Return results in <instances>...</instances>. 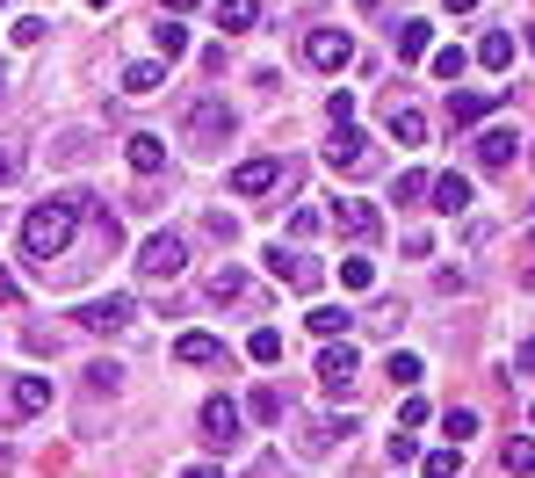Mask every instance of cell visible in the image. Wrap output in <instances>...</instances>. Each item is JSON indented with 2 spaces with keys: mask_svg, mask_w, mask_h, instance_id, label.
Wrapping results in <instances>:
<instances>
[{
  "mask_svg": "<svg viewBox=\"0 0 535 478\" xmlns=\"http://www.w3.org/2000/svg\"><path fill=\"white\" fill-rule=\"evenodd\" d=\"M0 8H8V0H0Z\"/></svg>",
  "mask_w": 535,
  "mask_h": 478,
  "instance_id": "obj_52",
  "label": "cell"
},
{
  "mask_svg": "<svg viewBox=\"0 0 535 478\" xmlns=\"http://www.w3.org/2000/svg\"><path fill=\"white\" fill-rule=\"evenodd\" d=\"M246 413H254L261 428H275V421H282V392H275V384H261V392L246 399Z\"/></svg>",
  "mask_w": 535,
  "mask_h": 478,
  "instance_id": "obj_27",
  "label": "cell"
},
{
  "mask_svg": "<svg viewBox=\"0 0 535 478\" xmlns=\"http://www.w3.org/2000/svg\"><path fill=\"white\" fill-rule=\"evenodd\" d=\"M80 326H87V334H116V326H131V297H123V290L94 297V305H80Z\"/></svg>",
  "mask_w": 535,
  "mask_h": 478,
  "instance_id": "obj_10",
  "label": "cell"
},
{
  "mask_svg": "<svg viewBox=\"0 0 535 478\" xmlns=\"http://www.w3.org/2000/svg\"><path fill=\"white\" fill-rule=\"evenodd\" d=\"M210 297H217V305H232V297H246V276H239L232 261H225V268L210 276Z\"/></svg>",
  "mask_w": 535,
  "mask_h": 478,
  "instance_id": "obj_29",
  "label": "cell"
},
{
  "mask_svg": "<svg viewBox=\"0 0 535 478\" xmlns=\"http://www.w3.org/2000/svg\"><path fill=\"white\" fill-rule=\"evenodd\" d=\"M427 196H434V211H442V218H463L470 211V182H463V174H434Z\"/></svg>",
  "mask_w": 535,
  "mask_h": 478,
  "instance_id": "obj_12",
  "label": "cell"
},
{
  "mask_svg": "<svg viewBox=\"0 0 535 478\" xmlns=\"http://www.w3.org/2000/svg\"><path fill=\"white\" fill-rule=\"evenodd\" d=\"M282 182V160H246V167H232V189L239 196H268Z\"/></svg>",
  "mask_w": 535,
  "mask_h": 478,
  "instance_id": "obj_14",
  "label": "cell"
},
{
  "mask_svg": "<svg viewBox=\"0 0 535 478\" xmlns=\"http://www.w3.org/2000/svg\"><path fill=\"white\" fill-rule=\"evenodd\" d=\"M456 464H463V450H434L427 457V478H456Z\"/></svg>",
  "mask_w": 535,
  "mask_h": 478,
  "instance_id": "obj_35",
  "label": "cell"
},
{
  "mask_svg": "<svg viewBox=\"0 0 535 478\" xmlns=\"http://www.w3.org/2000/svg\"><path fill=\"white\" fill-rule=\"evenodd\" d=\"M203 225H210V239H225V247H232V239H239V225H232V218H225V211H210V218H203Z\"/></svg>",
  "mask_w": 535,
  "mask_h": 478,
  "instance_id": "obj_40",
  "label": "cell"
},
{
  "mask_svg": "<svg viewBox=\"0 0 535 478\" xmlns=\"http://www.w3.org/2000/svg\"><path fill=\"white\" fill-rule=\"evenodd\" d=\"M499 471H507V478H535V442H507V450H499Z\"/></svg>",
  "mask_w": 535,
  "mask_h": 478,
  "instance_id": "obj_26",
  "label": "cell"
},
{
  "mask_svg": "<svg viewBox=\"0 0 535 478\" xmlns=\"http://www.w3.org/2000/svg\"><path fill=\"white\" fill-rule=\"evenodd\" d=\"M51 406V377H8L0 384V428H15L29 421V413H44Z\"/></svg>",
  "mask_w": 535,
  "mask_h": 478,
  "instance_id": "obj_3",
  "label": "cell"
},
{
  "mask_svg": "<svg viewBox=\"0 0 535 478\" xmlns=\"http://www.w3.org/2000/svg\"><path fill=\"white\" fill-rule=\"evenodd\" d=\"M528 51H535V29H528Z\"/></svg>",
  "mask_w": 535,
  "mask_h": 478,
  "instance_id": "obj_49",
  "label": "cell"
},
{
  "mask_svg": "<svg viewBox=\"0 0 535 478\" xmlns=\"http://www.w3.org/2000/svg\"><path fill=\"white\" fill-rule=\"evenodd\" d=\"M528 160H535V138H528Z\"/></svg>",
  "mask_w": 535,
  "mask_h": 478,
  "instance_id": "obj_50",
  "label": "cell"
},
{
  "mask_svg": "<svg viewBox=\"0 0 535 478\" xmlns=\"http://www.w3.org/2000/svg\"><path fill=\"white\" fill-rule=\"evenodd\" d=\"M442 8H449V15H470V8H478V0H442Z\"/></svg>",
  "mask_w": 535,
  "mask_h": 478,
  "instance_id": "obj_44",
  "label": "cell"
},
{
  "mask_svg": "<svg viewBox=\"0 0 535 478\" xmlns=\"http://www.w3.org/2000/svg\"><path fill=\"white\" fill-rule=\"evenodd\" d=\"M116 377H123L116 363H94V370H87V384H94V392H116Z\"/></svg>",
  "mask_w": 535,
  "mask_h": 478,
  "instance_id": "obj_39",
  "label": "cell"
},
{
  "mask_svg": "<svg viewBox=\"0 0 535 478\" xmlns=\"http://www.w3.org/2000/svg\"><path fill=\"white\" fill-rule=\"evenodd\" d=\"M391 138H398V145H420V138H427V116H420L413 102H398V95H391Z\"/></svg>",
  "mask_w": 535,
  "mask_h": 478,
  "instance_id": "obj_18",
  "label": "cell"
},
{
  "mask_svg": "<svg viewBox=\"0 0 535 478\" xmlns=\"http://www.w3.org/2000/svg\"><path fill=\"white\" fill-rule=\"evenodd\" d=\"M131 167H138V174H160V167H167V145L152 138V131H138V138H131Z\"/></svg>",
  "mask_w": 535,
  "mask_h": 478,
  "instance_id": "obj_24",
  "label": "cell"
},
{
  "mask_svg": "<svg viewBox=\"0 0 535 478\" xmlns=\"http://www.w3.org/2000/svg\"><path fill=\"white\" fill-rule=\"evenodd\" d=\"M268 276H275V283H290V290H304V297H311V290H319V283H326V268H319V261H311V254H297V247H268Z\"/></svg>",
  "mask_w": 535,
  "mask_h": 478,
  "instance_id": "obj_6",
  "label": "cell"
},
{
  "mask_svg": "<svg viewBox=\"0 0 535 478\" xmlns=\"http://www.w3.org/2000/svg\"><path fill=\"white\" fill-rule=\"evenodd\" d=\"M167 8H174V15H181V8H196V0H167Z\"/></svg>",
  "mask_w": 535,
  "mask_h": 478,
  "instance_id": "obj_47",
  "label": "cell"
},
{
  "mask_svg": "<svg viewBox=\"0 0 535 478\" xmlns=\"http://www.w3.org/2000/svg\"><path fill=\"white\" fill-rule=\"evenodd\" d=\"M203 442L210 450H239V406L232 399H203Z\"/></svg>",
  "mask_w": 535,
  "mask_h": 478,
  "instance_id": "obj_9",
  "label": "cell"
},
{
  "mask_svg": "<svg viewBox=\"0 0 535 478\" xmlns=\"http://www.w3.org/2000/svg\"><path fill=\"white\" fill-rule=\"evenodd\" d=\"M427 196V174H398V203H420Z\"/></svg>",
  "mask_w": 535,
  "mask_h": 478,
  "instance_id": "obj_37",
  "label": "cell"
},
{
  "mask_svg": "<svg viewBox=\"0 0 535 478\" xmlns=\"http://www.w3.org/2000/svg\"><path fill=\"white\" fill-rule=\"evenodd\" d=\"M181 131H188V145H203V153H210V145L232 138V109L217 102V95H196V102H188V116H181Z\"/></svg>",
  "mask_w": 535,
  "mask_h": 478,
  "instance_id": "obj_2",
  "label": "cell"
},
{
  "mask_svg": "<svg viewBox=\"0 0 535 478\" xmlns=\"http://www.w3.org/2000/svg\"><path fill=\"white\" fill-rule=\"evenodd\" d=\"M8 464H15V450H8V442H0V471H8Z\"/></svg>",
  "mask_w": 535,
  "mask_h": 478,
  "instance_id": "obj_45",
  "label": "cell"
},
{
  "mask_svg": "<svg viewBox=\"0 0 535 478\" xmlns=\"http://www.w3.org/2000/svg\"><path fill=\"white\" fill-rule=\"evenodd\" d=\"M152 44H160V58H181V51H188V29H181L174 15H160V29H152Z\"/></svg>",
  "mask_w": 535,
  "mask_h": 478,
  "instance_id": "obj_28",
  "label": "cell"
},
{
  "mask_svg": "<svg viewBox=\"0 0 535 478\" xmlns=\"http://www.w3.org/2000/svg\"><path fill=\"white\" fill-rule=\"evenodd\" d=\"M333 225L348 232V239H376V232H384V211H376V203H362V196H340Z\"/></svg>",
  "mask_w": 535,
  "mask_h": 478,
  "instance_id": "obj_11",
  "label": "cell"
},
{
  "mask_svg": "<svg viewBox=\"0 0 535 478\" xmlns=\"http://www.w3.org/2000/svg\"><path fill=\"white\" fill-rule=\"evenodd\" d=\"M181 268H188V247H181L174 232H152L145 247H138V276H145V283H174Z\"/></svg>",
  "mask_w": 535,
  "mask_h": 478,
  "instance_id": "obj_5",
  "label": "cell"
},
{
  "mask_svg": "<svg viewBox=\"0 0 535 478\" xmlns=\"http://www.w3.org/2000/svg\"><path fill=\"white\" fill-rule=\"evenodd\" d=\"M44 153H51L58 167H80V160L94 153V138H87V131H66V138H51V145H44Z\"/></svg>",
  "mask_w": 535,
  "mask_h": 478,
  "instance_id": "obj_23",
  "label": "cell"
},
{
  "mask_svg": "<svg viewBox=\"0 0 535 478\" xmlns=\"http://www.w3.org/2000/svg\"><path fill=\"white\" fill-rule=\"evenodd\" d=\"M87 211H94V196H80V189H66V196H44L37 211L22 218V254L51 268L58 254L73 247V232H80V218H87Z\"/></svg>",
  "mask_w": 535,
  "mask_h": 478,
  "instance_id": "obj_1",
  "label": "cell"
},
{
  "mask_svg": "<svg viewBox=\"0 0 535 478\" xmlns=\"http://www.w3.org/2000/svg\"><path fill=\"white\" fill-rule=\"evenodd\" d=\"M181 478H217V471H210V464H203V471H181Z\"/></svg>",
  "mask_w": 535,
  "mask_h": 478,
  "instance_id": "obj_46",
  "label": "cell"
},
{
  "mask_svg": "<svg viewBox=\"0 0 535 478\" xmlns=\"http://www.w3.org/2000/svg\"><path fill=\"white\" fill-rule=\"evenodd\" d=\"M246 355H254V363H282V334H275V326H261V334L246 341Z\"/></svg>",
  "mask_w": 535,
  "mask_h": 478,
  "instance_id": "obj_31",
  "label": "cell"
},
{
  "mask_svg": "<svg viewBox=\"0 0 535 478\" xmlns=\"http://www.w3.org/2000/svg\"><path fill=\"white\" fill-rule=\"evenodd\" d=\"M398 319H405V305H376L362 326H369V334H398Z\"/></svg>",
  "mask_w": 535,
  "mask_h": 478,
  "instance_id": "obj_32",
  "label": "cell"
},
{
  "mask_svg": "<svg viewBox=\"0 0 535 478\" xmlns=\"http://www.w3.org/2000/svg\"><path fill=\"white\" fill-rule=\"evenodd\" d=\"M528 421H535V406H528Z\"/></svg>",
  "mask_w": 535,
  "mask_h": 478,
  "instance_id": "obj_51",
  "label": "cell"
},
{
  "mask_svg": "<svg viewBox=\"0 0 535 478\" xmlns=\"http://www.w3.org/2000/svg\"><path fill=\"white\" fill-rule=\"evenodd\" d=\"M463 66H470V58L449 44V51H434V73H442V80H463Z\"/></svg>",
  "mask_w": 535,
  "mask_h": 478,
  "instance_id": "obj_33",
  "label": "cell"
},
{
  "mask_svg": "<svg viewBox=\"0 0 535 478\" xmlns=\"http://www.w3.org/2000/svg\"><path fill=\"white\" fill-rule=\"evenodd\" d=\"M326 116H333V124H355V95H348V87H340V95L326 102Z\"/></svg>",
  "mask_w": 535,
  "mask_h": 478,
  "instance_id": "obj_36",
  "label": "cell"
},
{
  "mask_svg": "<svg viewBox=\"0 0 535 478\" xmlns=\"http://www.w3.org/2000/svg\"><path fill=\"white\" fill-rule=\"evenodd\" d=\"M311 334H319V341H348V326H355V312H340V305H311Z\"/></svg>",
  "mask_w": 535,
  "mask_h": 478,
  "instance_id": "obj_17",
  "label": "cell"
},
{
  "mask_svg": "<svg viewBox=\"0 0 535 478\" xmlns=\"http://www.w3.org/2000/svg\"><path fill=\"white\" fill-rule=\"evenodd\" d=\"M174 355H181V363H225V341H217V334H181Z\"/></svg>",
  "mask_w": 535,
  "mask_h": 478,
  "instance_id": "obj_19",
  "label": "cell"
},
{
  "mask_svg": "<svg viewBox=\"0 0 535 478\" xmlns=\"http://www.w3.org/2000/svg\"><path fill=\"white\" fill-rule=\"evenodd\" d=\"M492 102H507V87H485V95H449V131H470Z\"/></svg>",
  "mask_w": 535,
  "mask_h": 478,
  "instance_id": "obj_13",
  "label": "cell"
},
{
  "mask_svg": "<svg viewBox=\"0 0 535 478\" xmlns=\"http://www.w3.org/2000/svg\"><path fill=\"white\" fill-rule=\"evenodd\" d=\"M355 370H362V355H355V341H326V355H319V384L340 399V392H355Z\"/></svg>",
  "mask_w": 535,
  "mask_h": 478,
  "instance_id": "obj_8",
  "label": "cell"
},
{
  "mask_svg": "<svg viewBox=\"0 0 535 478\" xmlns=\"http://www.w3.org/2000/svg\"><path fill=\"white\" fill-rule=\"evenodd\" d=\"M391 44H398V58H427V22H420V15H405V22L391 29Z\"/></svg>",
  "mask_w": 535,
  "mask_h": 478,
  "instance_id": "obj_22",
  "label": "cell"
},
{
  "mask_svg": "<svg viewBox=\"0 0 535 478\" xmlns=\"http://www.w3.org/2000/svg\"><path fill=\"white\" fill-rule=\"evenodd\" d=\"M167 87V66L160 58H138V66H123V95H160Z\"/></svg>",
  "mask_w": 535,
  "mask_h": 478,
  "instance_id": "obj_15",
  "label": "cell"
},
{
  "mask_svg": "<svg viewBox=\"0 0 535 478\" xmlns=\"http://www.w3.org/2000/svg\"><path fill=\"white\" fill-rule=\"evenodd\" d=\"M528 370H535V334H528V341L514 348V377H528Z\"/></svg>",
  "mask_w": 535,
  "mask_h": 478,
  "instance_id": "obj_41",
  "label": "cell"
},
{
  "mask_svg": "<svg viewBox=\"0 0 535 478\" xmlns=\"http://www.w3.org/2000/svg\"><path fill=\"white\" fill-rule=\"evenodd\" d=\"M15 297H22V283L8 276V268H0V305H15Z\"/></svg>",
  "mask_w": 535,
  "mask_h": 478,
  "instance_id": "obj_42",
  "label": "cell"
},
{
  "mask_svg": "<svg viewBox=\"0 0 535 478\" xmlns=\"http://www.w3.org/2000/svg\"><path fill=\"white\" fill-rule=\"evenodd\" d=\"M340 283H348V290H369V283H376V261L348 254V261H340Z\"/></svg>",
  "mask_w": 535,
  "mask_h": 478,
  "instance_id": "obj_30",
  "label": "cell"
},
{
  "mask_svg": "<svg viewBox=\"0 0 535 478\" xmlns=\"http://www.w3.org/2000/svg\"><path fill=\"white\" fill-rule=\"evenodd\" d=\"M442 428L463 442V435H478V413H470V406H449V421H442Z\"/></svg>",
  "mask_w": 535,
  "mask_h": 478,
  "instance_id": "obj_34",
  "label": "cell"
},
{
  "mask_svg": "<svg viewBox=\"0 0 535 478\" xmlns=\"http://www.w3.org/2000/svg\"><path fill=\"white\" fill-rule=\"evenodd\" d=\"M348 58H355V37H348V29H304V66L340 73Z\"/></svg>",
  "mask_w": 535,
  "mask_h": 478,
  "instance_id": "obj_7",
  "label": "cell"
},
{
  "mask_svg": "<svg viewBox=\"0 0 535 478\" xmlns=\"http://www.w3.org/2000/svg\"><path fill=\"white\" fill-rule=\"evenodd\" d=\"M384 377L398 384V392H413V384H420V355H413V348H391V363H384Z\"/></svg>",
  "mask_w": 535,
  "mask_h": 478,
  "instance_id": "obj_25",
  "label": "cell"
},
{
  "mask_svg": "<svg viewBox=\"0 0 535 478\" xmlns=\"http://www.w3.org/2000/svg\"><path fill=\"white\" fill-rule=\"evenodd\" d=\"M398 421H405V428H427V399L413 392V399H405V406H398Z\"/></svg>",
  "mask_w": 535,
  "mask_h": 478,
  "instance_id": "obj_38",
  "label": "cell"
},
{
  "mask_svg": "<svg viewBox=\"0 0 535 478\" xmlns=\"http://www.w3.org/2000/svg\"><path fill=\"white\" fill-rule=\"evenodd\" d=\"M0 80H8V73H0Z\"/></svg>",
  "mask_w": 535,
  "mask_h": 478,
  "instance_id": "obj_53",
  "label": "cell"
},
{
  "mask_svg": "<svg viewBox=\"0 0 535 478\" xmlns=\"http://www.w3.org/2000/svg\"><path fill=\"white\" fill-rule=\"evenodd\" d=\"M254 22H261V0H217V29L239 37V29H254Z\"/></svg>",
  "mask_w": 535,
  "mask_h": 478,
  "instance_id": "obj_20",
  "label": "cell"
},
{
  "mask_svg": "<svg viewBox=\"0 0 535 478\" xmlns=\"http://www.w3.org/2000/svg\"><path fill=\"white\" fill-rule=\"evenodd\" d=\"M8 174H15V153H8V145H0V182H8Z\"/></svg>",
  "mask_w": 535,
  "mask_h": 478,
  "instance_id": "obj_43",
  "label": "cell"
},
{
  "mask_svg": "<svg viewBox=\"0 0 535 478\" xmlns=\"http://www.w3.org/2000/svg\"><path fill=\"white\" fill-rule=\"evenodd\" d=\"M326 167H333V174H369V167H376V138H369V131H355V124H333Z\"/></svg>",
  "mask_w": 535,
  "mask_h": 478,
  "instance_id": "obj_4",
  "label": "cell"
},
{
  "mask_svg": "<svg viewBox=\"0 0 535 478\" xmlns=\"http://www.w3.org/2000/svg\"><path fill=\"white\" fill-rule=\"evenodd\" d=\"M478 66H485V73H507V66H514V37H507V29H492V37L478 44Z\"/></svg>",
  "mask_w": 535,
  "mask_h": 478,
  "instance_id": "obj_21",
  "label": "cell"
},
{
  "mask_svg": "<svg viewBox=\"0 0 535 478\" xmlns=\"http://www.w3.org/2000/svg\"><path fill=\"white\" fill-rule=\"evenodd\" d=\"M514 145H521L514 131H485V138H478V167H485V174H499V167H514Z\"/></svg>",
  "mask_w": 535,
  "mask_h": 478,
  "instance_id": "obj_16",
  "label": "cell"
},
{
  "mask_svg": "<svg viewBox=\"0 0 535 478\" xmlns=\"http://www.w3.org/2000/svg\"><path fill=\"white\" fill-rule=\"evenodd\" d=\"M87 8H109V0H87Z\"/></svg>",
  "mask_w": 535,
  "mask_h": 478,
  "instance_id": "obj_48",
  "label": "cell"
}]
</instances>
